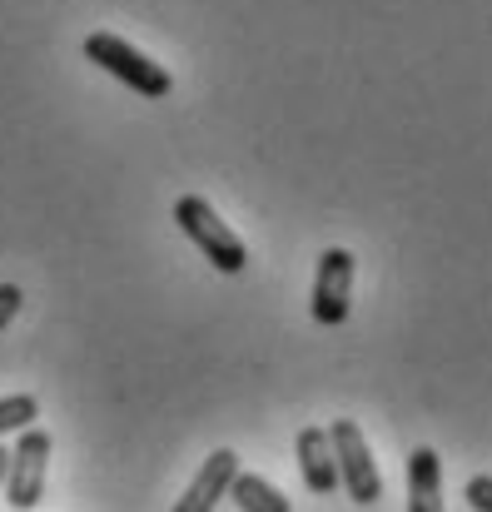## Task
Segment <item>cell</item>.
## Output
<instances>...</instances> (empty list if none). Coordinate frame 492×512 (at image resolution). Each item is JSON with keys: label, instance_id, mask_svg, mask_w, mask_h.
<instances>
[{"label": "cell", "instance_id": "1", "mask_svg": "<svg viewBox=\"0 0 492 512\" xmlns=\"http://www.w3.org/2000/svg\"><path fill=\"white\" fill-rule=\"evenodd\" d=\"M85 60H90V65H100L105 75L125 80V85H130L135 95H145V100H164V95L174 90L169 70H164L160 60H150L145 50H135L125 35L90 30V35H85Z\"/></svg>", "mask_w": 492, "mask_h": 512}, {"label": "cell", "instance_id": "2", "mask_svg": "<svg viewBox=\"0 0 492 512\" xmlns=\"http://www.w3.org/2000/svg\"><path fill=\"white\" fill-rule=\"evenodd\" d=\"M174 224L184 229V239H189V244H194L219 274H244V269H249V249H244V239L214 214L209 199L184 194V199L174 204Z\"/></svg>", "mask_w": 492, "mask_h": 512}, {"label": "cell", "instance_id": "3", "mask_svg": "<svg viewBox=\"0 0 492 512\" xmlns=\"http://www.w3.org/2000/svg\"><path fill=\"white\" fill-rule=\"evenodd\" d=\"M45 478H50V433L45 428H20V443L10 448V463H5V503L15 512H30L45 498Z\"/></svg>", "mask_w": 492, "mask_h": 512}, {"label": "cell", "instance_id": "4", "mask_svg": "<svg viewBox=\"0 0 492 512\" xmlns=\"http://www.w3.org/2000/svg\"><path fill=\"white\" fill-rule=\"evenodd\" d=\"M328 443H333V463H338V483L348 488L353 503H378L383 498V478H378V463H373V448L363 438V428L353 418H338L328 423Z\"/></svg>", "mask_w": 492, "mask_h": 512}, {"label": "cell", "instance_id": "5", "mask_svg": "<svg viewBox=\"0 0 492 512\" xmlns=\"http://www.w3.org/2000/svg\"><path fill=\"white\" fill-rule=\"evenodd\" d=\"M348 294H353V254L348 249H324L319 274H314V319L324 329H338L348 319Z\"/></svg>", "mask_w": 492, "mask_h": 512}, {"label": "cell", "instance_id": "6", "mask_svg": "<svg viewBox=\"0 0 492 512\" xmlns=\"http://www.w3.org/2000/svg\"><path fill=\"white\" fill-rule=\"evenodd\" d=\"M239 473V453L234 448H219L209 453V463L194 473V483L184 488V498L174 503V512H214L224 498H229V483Z\"/></svg>", "mask_w": 492, "mask_h": 512}, {"label": "cell", "instance_id": "7", "mask_svg": "<svg viewBox=\"0 0 492 512\" xmlns=\"http://www.w3.org/2000/svg\"><path fill=\"white\" fill-rule=\"evenodd\" d=\"M299 473H304V488L328 498L338 488V463H333V443H328V428L309 423L299 428Z\"/></svg>", "mask_w": 492, "mask_h": 512}, {"label": "cell", "instance_id": "8", "mask_svg": "<svg viewBox=\"0 0 492 512\" xmlns=\"http://www.w3.org/2000/svg\"><path fill=\"white\" fill-rule=\"evenodd\" d=\"M408 512H443V458L433 448L408 458Z\"/></svg>", "mask_w": 492, "mask_h": 512}, {"label": "cell", "instance_id": "9", "mask_svg": "<svg viewBox=\"0 0 492 512\" xmlns=\"http://www.w3.org/2000/svg\"><path fill=\"white\" fill-rule=\"evenodd\" d=\"M229 498H234V508L239 512H289V498L269 483V478H259V473H234V483H229Z\"/></svg>", "mask_w": 492, "mask_h": 512}, {"label": "cell", "instance_id": "10", "mask_svg": "<svg viewBox=\"0 0 492 512\" xmlns=\"http://www.w3.org/2000/svg\"><path fill=\"white\" fill-rule=\"evenodd\" d=\"M40 418V403H35V393H10V398H0V438L5 433H20V428H30Z\"/></svg>", "mask_w": 492, "mask_h": 512}, {"label": "cell", "instance_id": "11", "mask_svg": "<svg viewBox=\"0 0 492 512\" xmlns=\"http://www.w3.org/2000/svg\"><path fill=\"white\" fill-rule=\"evenodd\" d=\"M20 304H25V294H20L15 284H0V334H5V324L20 314Z\"/></svg>", "mask_w": 492, "mask_h": 512}, {"label": "cell", "instance_id": "12", "mask_svg": "<svg viewBox=\"0 0 492 512\" xmlns=\"http://www.w3.org/2000/svg\"><path fill=\"white\" fill-rule=\"evenodd\" d=\"M468 503H473V512H492V478L488 473H478V478L468 483Z\"/></svg>", "mask_w": 492, "mask_h": 512}, {"label": "cell", "instance_id": "13", "mask_svg": "<svg viewBox=\"0 0 492 512\" xmlns=\"http://www.w3.org/2000/svg\"><path fill=\"white\" fill-rule=\"evenodd\" d=\"M5 463H10V453H5V448H0V483H5Z\"/></svg>", "mask_w": 492, "mask_h": 512}]
</instances>
